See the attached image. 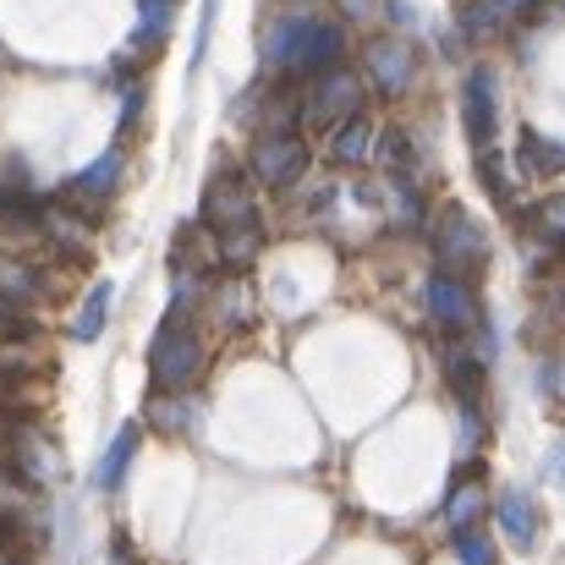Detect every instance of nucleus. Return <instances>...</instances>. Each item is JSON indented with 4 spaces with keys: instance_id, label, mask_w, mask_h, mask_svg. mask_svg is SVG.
Returning <instances> with one entry per match:
<instances>
[{
    "instance_id": "8",
    "label": "nucleus",
    "mask_w": 565,
    "mask_h": 565,
    "mask_svg": "<svg viewBox=\"0 0 565 565\" xmlns=\"http://www.w3.org/2000/svg\"><path fill=\"white\" fill-rule=\"evenodd\" d=\"M341 55H347V28L341 22H308L291 61H286V72L291 77H319V72L341 66Z\"/></svg>"
},
{
    "instance_id": "26",
    "label": "nucleus",
    "mask_w": 565,
    "mask_h": 565,
    "mask_svg": "<svg viewBox=\"0 0 565 565\" xmlns=\"http://www.w3.org/2000/svg\"><path fill=\"white\" fill-rule=\"evenodd\" d=\"M341 6H347V11H352V17H358V22H363V17H369V11H374V0H341Z\"/></svg>"
},
{
    "instance_id": "18",
    "label": "nucleus",
    "mask_w": 565,
    "mask_h": 565,
    "mask_svg": "<svg viewBox=\"0 0 565 565\" xmlns=\"http://www.w3.org/2000/svg\"><path fill=\"white\" fill-rule=\"evenodd\" d=\"M445 374L456 384V401H478L483 390V352H461V347H445Z\"/></svg>"
},
{
    "instance_id": "1",
    "label": "nucleus",
    "mask_w": 565,
    "mask_h": 565,
    "mask_svg": "<svg viewBox=\"0 0 565 565\" xmlns=\"http://www.w3.org/2000/svg\"><path fill=\"white\" fill-rule=\"evenodd\" d=\"M198 369H203V341L188 324V313H171L149 341V379L154 390H188Z\"/></svg>"
},
{
    "instance_id": "22",
    "label": "nucleus",
    "mask_w": 565,
    "mask_h": 565,
    "mask_svg": "<svg viewBox=\"0 0 565 565\" xmlns=\"http://www.w3.org/2000/svg\"><path fill=\"white\" fill-rule=\"evenodd\" d=\"M22 467H28V478H33V483H44V478L55 472V456H50L33 434H22Z\"/></svg>"
},
{
    "instance_id": "20",
    "label": "nucleus",
    "mask_w": 565,
    "mask_h": 565,
    "mask_svg": "<svg viewBox=\"0 0 565 565\" xmlns=\"http://www.w3.org/2000/svg\"><path fill=\"white\" fill-rule=\"evenodd\" d=\"M0 297H6V302H33V297H39L33 269H22L17 258H0Z\"/></svg>"
},
{
    "instance_id": "19",
    "label": "nucleus",
    "mask_w": 565,
    "mask_h": 565,
    "mask_svg": "<svg viewBox=\"0 0 565 565\" xmlns=\"http://www.w3.org/2000/svg\"><path fill=\"white\" fill-rule=\"evenodd\" d=\"M149 417L160 423V428H171V434H188L192 428V401H182V390H154V406H149Z\"/></svg>"
},
{
    "instance_id": "6",
    "label": "nucleus",
    "mask_w": 565,
    "mask_h": 565,
    "mask_svg": "<svg viewBox=\"0 0 565 565\" xmlns=\"http://www.w3.org/2000/svg\"><path fill=\"white\" fill-rule=\"evenodd\" d=\"M423 302H428V319L439 335H467L478 330V297H472V280L450 275V269H434L428 286H423Z\"/></svg>"
},
{
    "instance_id": "5",
    "label": "nucleus",
    "mask_w": 565,
    "mask_h": 565,
    "mask_svg": "<svg viewBox=\"0 0 565 565\" xmlns=\"http://www.w3.org/2000/svg\"><path fill=\"white\" fill-rule=\"evenodd\" d=\"M203 225L209 231H231V225H253L258 220V198H253V177H242V171H231V166H220L214 177H209V188H203Z\"/></svg>"
},
{
    "instance_id": "7",
    "label": "nucleus",
    "mask_w": 565,
    "mask_h": 565,
    "mask_svg": "<svg viewBox=\"0 0 565 565\" xmlns=\"http://www.w3.org/2000/svg\"><path fill=\"white\" fill-rule=\"evenodd\" d=\"M461 121H467V132H472L478 149L494 143V132H500V88H494V72L489 66H472L467 72V83H461Z\"/></svg>"
},
{
    "instance_id": "9",
    "label": "nucleus",
    "mask_w": 565,
    "mask_h": 565,
    "mask_svg": "<svg viewBox=\"0 0 565 565\" xmlns=\"http://www.w3.org/2000/svg\"><path fill=\"white\" fill-rule=\"evenodd\" d=\"M417 77V50L406 44V39H374L369 44V83L374 88H384V94H401L406 83Z\"/></svg>"
},
{
    "instance_id": "28",
    "label": "nucleus",
    "mask_w": 565,
    "mask_h": 565,
    "mask_svg": "<svg viewBox=\"0 0 565 565\" xmlns=\"http://www.w3.org/2000/svg\"><path fill=\"white\" fill-rule=\"evenodd\" d=\"M0 565H11V561H0Z\"/></svg>"
},
{
    "instance_id": "13",
    "label": "nucleus",
    "mask_w": 565,
    "mask_h": 565,
    "mask_svg": "<svg viewBox=\"0 0 565 565\" xmlns=\"http://www.w3.org/2000/svg\"><path fill=\"white\" fill-rule=\"evenodd\" d=\"M138 439H143V428H138V423H127V428L110 439V450L99 456L94 483H99L105 494H116V489H121V478H127V467H132V456H138Z\"/></svg>"
},
{
    "instance_id": "17",
    "label": "nucleus",
    "mask_w": 565,
    "mask_h": 565,
    "mask_svg": "<svg viewBox=\"0 0 565 565\" xmlns=\"http://www.w3.org/2000/svg\"><path fill=\"white\" fill-rule=\"evenodd\" d=\"M478 511H483V483L461 472V478H456V489L445 494V522H450V533L472 527V522H478Z\"/></svg>"
},
{
    "instance_id": "16",
    "label": "nucleus",
    "mask_w": 565,
    "mask_h": 565,
    "mask_svg": "<svg viewBox=\"0 0 565 565\" xmlns=\"http://www.w3.org/2000/svg\"><path fill=\"white\" fill-rule=\"evenodd\" d=\"M110 297H116L110 280H94V286H88V297H83V308H77V319H72V341H99V330H105V319H110Z\"/></svg>"
},
{
    "instance_id": "4",
    "label": "nucleus",
    "mask_w": 565,
    "mask_h": 565,
    "mask_svg": "<svg viewBox=\"0 0 565 565\" xmlns=\"http://www.w3.org/2000/svg\"><path fill=\"white\" fill-rule=\"evenodd\" d=\"M352 116H363V77L347 66L319 72L302 94V127H341Z\"/></svg>"
},
{
    "instance_id": "10",
    "label": "nucleus",
    "mask_w": 565,
    "mask_h": 565,
    "mask_svg": "<svg viewBox=\"0 0 565 565\" xmlns=\"http://www.w3.org/2000/svg\"><path fill=\"white\" fill-rule=\"evenodd\" d=\"M527 6H533V0H472V6L461 11V33H467L472 44H489V39H500Z\"/></svg>"
},
{
    "instance_id": "24",
    "label": "nucleus",
    "mask_w": 565,
    "mask_h": 565,
    "mask_svg": "<svg viewBox=\"0 0 565 565\" xmlns=\"http://www.w3.org/2000/svg\"><path fill=\"white\" fill-rule=\"evenodd\" d=\"M539 231H544L550 242H565V192H555V198L539 203Z\"/></svg>"
},
{
    "instance_id": "11",
    "label": "nucleus",
    "mask_w": 565,
    "mask_h": 565,
    "mask_svg": "<svg viewBox=\"0 0 565 565\" xmlns=\"http://www.w3.org/2000/svg\"><path fill=\"white\" fill-rule=\"evenodd\" d=\"M494 516H500V533H505L516 550H533V544H539V505H533L527 489H505V494L494 500Z\"/></svg>"
},
{
    "instance_id": "2",
    "label": "nucleus",
    "mask_w": 565,
    "mask_h": 565,
    "mask_svg": "<svg viewBox=\"0 0 565 565\" xmlns=\"http://www.w3.org/2000/svg\"><path fill=\"white\" fill-rule=\"evenodd\" d=\"M434 258H439V269H450V275H461V280L483 275V269H489V236H483V225H478L467 209L450 203V209L434 220Z\"/></svg>"
},
{
    "instance_id": "15",
    "label": "nucleus",
    "mask_w": 565,
    "mask_h": 565,
    "mask_svg": "<svg viewBox=\"0 0 565 565\" xmlns=\"http://www.w3.org/2000/svg\"><path fill=\"white\" fill-rule=\"evenodd\" d=\"M369 154H374V121H369V116H352V121H341V127H335V138H330V160L358 171Z\"/></svg>"
},
{
    "instance_id": "14",
    "label": "nucleus",
    "mask_w": 565,
    "mask_h": 565,
    "mask_svg": "<svg viewBox=\"0 0 565 565\" xmlns=\"http://www.w3.org/2000/svg\"><path fill=\"white\" fill-rule=\"evenodd\" d=\"M116 188H121V149H105L94 166H83V171L66 182L72 198H110Z\"/></svg>"
},
{
    "instance_id": "12",
    "label": "nucleus",
    "mask_w": 565,
    "mask_h": 565,
    "mask_svg": "<svg viewBox=\"0 0 565 565\" xmlns=\"http://www.w3.org/2000/svg\"><path fill=\"white\" fill-rule=\"evenodd\" d=\"M264 253V225H231V231H214V264L220 269H247L253 258Z\"/></svg>"
},
{
    "instance_id": "25",
    "label": "nucleus",
    "mask_w": 565,
    "mask_h": 565,
    "mask_svg": "<svg viewBox=\"0 0 565 565\" xmlns=\"http://www.w3.org/2000/svg\"><path fill=\"white\" fill-rule=\"evenodd\" d=\"M544 478H550L555 489H565V439L550 450V456H544Z\"/></svg>"
},
{
    "instance_id": "21",
    "label": "nucleus",
    "mask_w": 565,
    "mask_h": 565,
    "mask_svg": "<svg viewBox=\"0 0 565 565\" xmlns=\"http://www.w3.org/2000/svg\"><path fill=\"white\" fill-rule=\"evenodd\" d=\"M44 231L55 236V247H61V253H83V247H88V225H77V220H72V214H61V209H50V214H44Z\"/></svg>"
},
{
    "instance_id": "27",
    "label": "nucleus",
    "mask_w": 565,
    "mask_h": 565,
    "mask_svg": "<svg viewBox=\"0 0 565 565\" xmlns=\"http://www.w3.org/2000/svg\"><path fill=\"white\" fill-rule=\"evenodd\" d=\"M154 6H171V0H154Z\"/></svg>"
},
{
    "instance_id": "23",
    "label": "nucleus",
    "mask_w": 565,
    "mask_h": 565,
    "mask_svg": "<svg viewBox=\"0 0 565 565\" xmlns=\"http://www.w3.org/2000/svg\"><path fill=\"white\" fill-rule=\"evenodd\" d=\"M456 555H461V565H494L489 539H483V533H472V527H461V533H456Z\"/></svg>"
},
{
    "instance_id": "3",
    "label": "nucleus",
    "mask_w": 565,
    "mask_h": 565,
    "mask_svg": "<svg viewBox=\"0 0 565 565\" xmlns=\"http://www.w3.org/2000/svg\"><path fill=\"white\" fill-rule=\"evenodd\" d=\"M308 160H313V154H308V143H302L297 132H258V138H253V154H247V177H253L258 188L286 192L308 177Z\"/></svg>"
}]
</instances>
